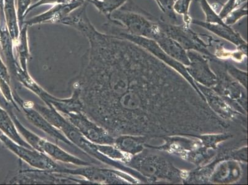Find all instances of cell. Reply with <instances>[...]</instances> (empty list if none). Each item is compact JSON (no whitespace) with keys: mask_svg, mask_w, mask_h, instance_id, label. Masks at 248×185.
<instances>
[{"mask_svg":"<svg viewBox=\"0 0 248 185\" xmlns=\"http://www.w3.org/2000/svg\"><path fill=\"white\" fill-rule=\"evenodd\" d=\"M0 141L4 147L12 151L13 153L27 164L33 168L40 170H49L55 172L60 166L54 162L50 157L46 156L45 153L33 148H29L16 143L4 134L0 135Z\"/></svg>","mask_w":248,"mask_h":185,"instance_id":"1","label":"cell"},{"mask_svg":"<svg viewBox=\"0 0 248 185\" xmlns=\"http://www.w3.org/2000/svg\"><path fill=\"white\" fill-rule=\"evenodd\" d=\"M64 118L78 128L89 140L94 144H105L109 141L107 133L100 125L91 120L81 109L67 110L62 112Z\"/></svg>","mask_w":248,"mask_h":185,"instance_id":"2","label":"cell"},{"mask_svg":"<svg viewBox=\"0 0 248 185\" xmlns=\"http://www.w3.org/2000/svg\"><path fill=\"white\" fill-rule=\"evenodd\" d=\"M49 173V170L45 171L32 170H22L19 171L16 175L9 181V184H72V183H83L73 178L62 177L58 175Z\"/></svg>","mask_w":248,"mask_h":185,"instance_id":"3","label":"cell"},{"mask_svg":"<svg viewBox=\"0 0 248 185\" xmlns=\"http://www.w3.org/2000/svg\"><path fill=\"white\" fill-rule=\"evenodd\" d=\"M85 2L82 0H76L71 3L55 4L46 12L24 21V24L30 27L44 23H62L65 17L80 7Z\"/></svg>","mask_w":248,"mask_h":185,"instance_id":"4","label":"cell"},{"mask_svg":"<svg viewBox=\"0 0 248 185\" xmlns=\"http://www.w3.org/2000/svg\"><path fill=\"white\" fill-rule=\"evenodd\" d=\"M155 21L167 35L173 38L176 42L181 43L186 46H193L202 44L197 33L190 29V26L184 24L176 26L168 23L162 19L155 17Z\"/></svg>","mask_w":248,"mask_h":185,"instance_id":"5","label":"cell"},{"mask_svg":"<svg viewBox=\"0 0 248 185\" xmlns=\"http://www.w3.org/2000/svg\"><path fill=\"white\" fill-rule=\"evenodd\" d=\"M33 148L40 152L45 153L56 161L68 163L78 166H90L91 164L74 155L69 154L56 144L38 137Z\"/></svg>","mask_w":248,"mask_h":185,"instance_id":"6","label":"cell"},{"mask_svg":"<svg viewBox=\"0 0 248 185\" xmlns=\"http://www.w3.org/2000/svg\"><path fill=\"white\" fill-rule=\"evenodd\" d=\"M22 108L24 110L27 118L31 123H32L36 127L50 135L51 137L55 139L56 140L63 142V143L68 144L70 146H74L73 143L67 139V138L62 134V132L56 129L55 126L52 125L37 110H33L31 108L26 107L23 104L21 103Z\"/></svg>","mask_w":248,"mask_h":185,"instance_id":"7","label":"cell"},{"mask_svg":"<svg viewBox=\"0 0 248 185\" xmlns=\"http://www.w3.org/2000/svg\"><path fill=\"white\" fill-rule=\"evenodd\" d=\"M191 24L197 25L207 29L214 34L217 35L220 37L229 40L234 44L237 45L246 44L245 42L241 38L240 33L234 31L231 26L227 25H221L218 24L209 23V22L198 21V20H191Z\"/></svg>","mask_w":248,"mask_h":185,"instance_id":"8","label":"cell"},{"mask_svg":"<svg viewBox=\"0 0 248 185\" xmlns=\"http://www.w3.org/2000/svg\"><path fill=\"white\" fill-rule=\"evenodd\" d=\"M16 1V0H4L3 8L6 27L12 38L13 44L17 41L20 33Z\"/></svg>","mask_w":248,"mask_h":185,"instance_id":"9","label":"cell"},{"mask_svg":"<svg viewBox=\"0 0 248 185\" xmlns=\"http://www.w3.org/2000/svg\"><path fill=\"white\" fill-rule=\"evenodd\" d=\"M0 130L3 132V134L16 143L20 145L25 146L29 148L31 147L30 144L25 141L22 139L17 132V128L16 127L14 122L11 119L10 114L7 110L4 109L0 106Z\"/></svg>","mask_w":248,"mask_h":185,"instance_id":"10","label":"cell"},{"mask_svg":"<svg viewBox=\"0 0 248 185\" xmlns=\"http://www.w3.org/2000/svg\"><path fill=\"white\" fill-rule=\"evenodd\" d=\"M28 26L24 24L22 28L20 30L19 36L17 41L15 42L18 55L19 56L20 62H21L22 69L26 71L27 62L30 56L28 45Z\"/></svg>","mask_w":248,"mask_h":185,"instance_id":"11","label":"cell"},{"mask_svg":"<svg viewBox=\"0 0 248 185\" xmlns=\"http://www.w3.org/2000/svg\"><path fill=\"white\" fill-rule=\"evenodd\" d=\"M128 1V0H89V3L93 4L99 12L105 15L108 21H110L112 13L121 8Z\"/></svg>","mask_w":248,"mask_h":185,"instance_id":"12","label":"cell"},{"mask_svg":"<svg viewBox=\"0 0 248 185\" xmlns=\"http://www.w3.org/2000/svg\"><path fill=\"white\" fill-rule=\"evenodd\" d=\"M9 82H10V75H9L8 70L0 56V90L6 100L15 104L12 98V93L9 87Z\"/></svg>","mask_w":248,"mask_h":185,"instance_id":"13","label":"cell"},{"mask_svg":"<svg viewBox=\"0 0 248 185\" xmlns=\"http://www.w3.org/2000/svg\"><path fill=\"white\" fill-rule=\"evenodd\" d=\"M192 0H177L173 3V9L175 12L184 15V24L190 26L191 18L188 14L189 7Z\"/></svg>","mask_w":248,"mask_h":185,"instance_id":"14","label":"cell"},{"mask_svg":"<svg viewBox=\"0 0 248 185\" xmlns=\"http://www.w3.org/2000/svg\"><path fill=\"white\" fill-rule=\"evenodd\" d=\"M248 15V8L247 3L245 4V5L240 8L235 9V10L232 11V12L228 14L224 19L223 21L227 26H232L237 22L239 20L243 17L247 16Z\"/></svg>","mask_w":248,"mask_h":185,"instance_id":"15","label":"cell"},{"mask_svg":"<svg viewBox=\"0 0 248 185\" xmlns=\"http://www.w3.org/2000/svg\"><path fill=\"white\" fill-rule=\"evenodd\" d=\"M16 1L18 22L21 30L24 26V18L26 16L27 11L30 7L31 0H16Z\"/></svg>","mask_w":248,"mask_h":185,"instance_id":"16","label":"cell"},{"mask_svg":"<svg viewBox=\"0 0 248 185\" xmlns=\"http://www.w3.org/2000/svg\"><path fill=\"white\" fill-rule=\"evenodd\" d=\"M155 1L162 11L168 15L171 19L177 21V18L173 9V2L172 0H155Z\"/></svg>","mask_w":248,"mask_h":185,"instance_id":"17","label":"cell"},{"mask_svg":"<svg viewBox=\"0 0 248 185\" xmlns=\"http://www.w3.org/2000/svg\"><path fill=\"white\" fill-rule=\"evenodd\" d=\"M247 1V0H229L223 6L219 14L218 15V16L223 20L232 11L235 10L240 4L246 3Z\"/></svg>","mask_w":248,"mask_h":185,"instance_id":"18","label":"cell"},{"mask_svg":"<svg viewBox=\"0 0 248 185\" xmlns=\"http://www.w3.org/2000/svg\"><path fill=\"white\" fill-rule=\"evenodd\" d=\"M76 1V0H38L34 4H31L29 7V10L27 11L26 15L31 11L34 10V9L43 5H46V4H52V5H55V4H68L73 3V2Z\"/></svg>","mask_w":248,"mask_h":185,"instance_id":"19","label":"cell"},{"mask_svg":"<svg viewBox=\"0 0 248 185\" xmlns=\"http://www.w3.org/2000/svg\"><path fill=\"white\" fill-rule=\"evenodd\" d=\"M0 106L2 108H3L4 109L7 110L8 112L11 111V107L9 105V103L7 102V100H5V97L3 96V93L1 92L0 90Z\"/></svg>","mask_w":248,"mask_h":185,"instance_id":"20","label":"cell"},{"mask_svg":"<svg viewBox=\"0 0 248 185\" xmlns=\"http://www.w3.org/2000/svg\"><path fill=\"white\" fill-rule=\"evenodd\" d=\"M4 0H0V20H2L3 23L5 24V19L4 15Z\"/></svg>","mask_w":248,"mask_h":185,"instance_id":"21","label":"cell"},{"mask_svg":"<svg viewBox=\"0 0 248 185\" xmlns=\"http://www.w3.org/2000/svg\"><path fill=\"white\" fill-rule=\"evenodd\" d=\"M2 28H3V27H2L1 24V21H0V31H1L2 30Z\"/></svg>","mask_w":248,"mask_h":185,"instance_id":"22","label":"cell"},{"mask_svg":"<svg viewBox=\"0 0 248 185\" xmlns=\"http://www.w3.org/2000/svg\"><path fill=\"white\" fill-rule=\"evenodd\" d=\"M36 1H37L38 0H35ZM83 1L87 2V3H89V0H82Z\"/></svg>","mask_w":248,"mask_h":185,"instance_id":"23","label":"cell"},{"mask_svg":"<svg viewBox=\"0 0 248 185\" xmlns=\"http://www.w3.org/2000/svg\"><path fill=\"white\" fill-rule=\"evenodd\" d=\"M176 1H177V0H172V1L173 2V3H174V2Z\"/></svg>","mask_w":248,"mask_h":185,"instance_id":"24","label":"cell"}]
</instances>
